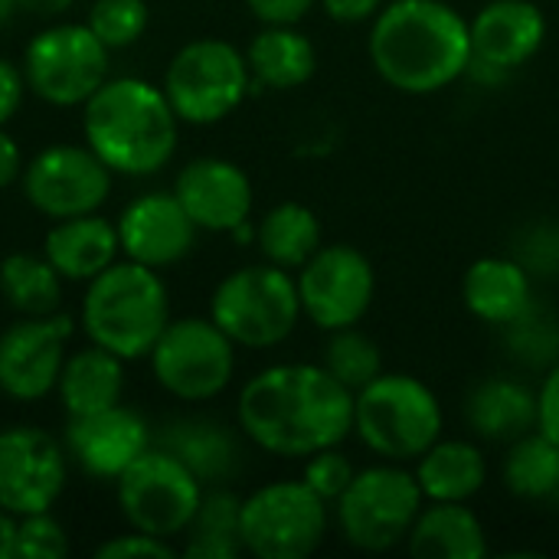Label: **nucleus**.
I'll use <instances>...</instances> for the list:
<instances>
[{
  "instance_id": "1",
  "label": "nucleus",
  "mask_w": 559,
  "mask_h": 559,
  "mask_svg": "<svg viewBox=\"0 0 559 559\" xmlns=\"http://www.w3.org/2000/svg\"><path fill=\"white\" fill-rule=\"evenodd\" d=\"M236 419L262 452L308 459L350 439L354 393L324 364H275L239 390Z\"/></svg>"
},
{
  "instance_id": "2",
  "label": "nucleus",
  "mask_w": 559,
  "mask_h": 559,
  "mask_svg": "<svg viewBox=\"0 0 559 559\" xmlns=\"http://www.w3.org/2000/svg\"><path fill=\"white\" fill-rule=\"evenodd\" d=\"M367 52L390 88L432 95L468 72V20L445 0H390L373 16Z\"/></svg>"
},
{
  "instance_id": "3",
  "label": "nucleus",
  "mask_w": 559,
  "mask_h": 559,
  "mask_svg": "<svg viewBox=\"0 0 559 559\" xmlns=\"http://www.w3.org/2000/svg\"><path fill=\"white\" fill-rule=\"evenodd\" d=\"M177 128L180 118L164 88L134 75L105 79L82 115L88 147L111 174L128 177H147L167 167L177 151Z\"/></svg>"
},
{
  "instance_id": "4",
  "label": "nucleus",
  "mask_w": 559,
  "mask_h": 559,
  "mask_svg": "<svg viewBox=\"0 0 559 559\" xmlns=\"http://www.w3.org/2000/svg\"><path fill=\"white\" fill-rule=\"evenodd\" d=\"M82 324L92 344L121 360L147 357L170 324V298L157 269L141 262H111L88 282Z\"/></svg>"
},
{
  "instance_id": "5",
  "label": "nucleus",
  "mask_w": 559,
  "mask_h": 559,
  "mask_svg": "<svg viewBox=\"0 0 559 559\" xmlns=\"http://www.w3.org/2000/svg\"><path fill=\"white\" fill-rule=\"evenodd\" d=\"M445 413L429 383L413 373H380L354 393V436L380 462L409 465L442 439Z\"/></svg>"
},
{
  "instance_id": "6",
  "label": "nucleus",
  "mask_w": 559,
  "mask_h": 559,
  "mask_svg": "<svg viewBox=\"0 0 559 559\" xmlns=\"http://www.w3.org/2000/svg\"><path fill=\"white\" fill-rule=\"evenodd\" d=\"M210 318L226 331L236 347H278L295 334L298 321L305 318L298 278L272 262L242 265L216 285L210 298Z\"/></svg>"
},
{
  "instance_id": "7",
  "label": "nucleus",
  "mask_w": 559,
  "mask_h": 559,
  "mask_svg": "<svg viewBox=\"0 0 559 559\" xmlns=\"http://www.w3.org/2000/svg\"><path fill=\"white\" fill-rule=\"evenodd\" d=\"M423 504L416 475L400 462H380L357 468L347 491L334 501V518L354 550L390 554L406 544Z\"/></svg>"
},
{
  "instance_id": "8",
  "label": "nucleus",
  "mask_w": 559,
  "mask_h": 559,
  "mask_svg": "<svg viewBox=\"0 0 559 559\" xmlns=\"http://www.w3.org/2000/svg\"><path fill=\"white\" fill-rule=\"evenodd\" d=\"M164 95L183 124H216L229 118L252 88L246 52L226 39L187 43L164 72Z\"/></svg>"
},
{
  "instance_id": "9",
  "label": "nucleus",
  "mask_w": 559,
  "mask_h": 559,
  "mask_svg": "<svg viewBox=\"0 0 559 559\" xmlns=\"http://www.w3.org/2000/svg\"><path fill=\"white\" fill-rule=\"evenodd\" d=\"M328 501L305 481H272L239 511L242 550L255 559H308L328 534Z\"/></svg>"
},
{
  "instance_id": "10",
  "label": "nucleus",
  "mask_w": 559,
  "mask_h": 559,
  "mask_svg": "<svg viewBox=\"0 0 559 559\" xmlns=\"http://www.w3.org/2000/svg\"><path fill=\"white\" fill-rule=\"evenodd\" d=\"M23 79L49 105H85L108 79V46L88 23H56L39 29L23 52Z\"/></svg>"
},
{
  "instance_id": "11",
  "label": "nucleus",
  "mask_w": 559,
  "mask_h": 559,
  "mask_svg": "<svg viewBox=\"0 0 559 559\" xmlns=\"http://www.w3.org/2000/svg\"><path fill=\"white\" fill-rule=\"evenodd\" d=\"M118 504L134 531L170 540L183 534L203 501L200 478L160 445L138 455L118 478Z\"/></svg>"
},
{
  "instance_id": "12",
  "label": "nucleus",
  "mask_w": 559,
  "mask_h": 559,
  "mask_svg": "<svg viewBox=\"0 0 559 559\" xmlns=\"http://www.w3.org/2000/svg\"><path fill=\"white\" fill-rule=\"evenodd\" d=\"M147 357L157 383L187 403L219 396L236 373V344L213 318L170 321Z\"/></svg>"
},
{
  "instance_id": "13",
  "label": "nucleus",
  "mask_w": 559,
  "mask_h": 559,
  "mask_svg": "<svg viewBox=\"0 0 559 559\" xmlns=\"http://www.w3.org/2000/svg\"><path fill=\"white\" fill-rule=\"evenodd\" d=\"M298 298L305 318L321 331L354 328L367 318L377 298L373 262L347 242L321 246L298 269Z\"/></svg>"
},
{
  "instance_id": "14",
  "label": "nucleus",
  "mask_w": 559,
  "mask_h": 559,
  "mask_svg": "<svg viewBox=\"0 0 559 559\" xmlns=\"http://www.w3.org/2000/svg\"><path fill=\"white\" fill-rule=\"evenodd\" d=\"M108 193L111 170L88 144H52L23 167V197L49 219L98 213Z\"/></svg>"
},
{
  "instance_id": "15",
  "label": "nucleus",
  "mask_w": 559,
  "mask_h": 559,
  "mask_svg": "<svg viewBox=\"0 0 559 559\" xmlns=\"http://www.w3.org/2000/svg\"><path fill=\"white\" fill-rule=\"evenodd\" d=\"M468 79L498 85L527 66L547 43V16L534 0H488L472 20Z\"/></svg>"
},
{
  "instance_id": "16",
  "label": "nucleus",
  "mask_w": 559,
  "mask_h": 559,
  "mask_svg": "<svg viewBox=\"0 0 559 559\" xmlns=\"http://www.w3.org/2000/svg\"><path fill=\"white\" fill-rule=\"evenodd\" d=\"M66 452L36 426H10L0 432V508L13 518L39 514L56 504L66 488Z\"/></svg>"
},
{
  "instance_id": "17",
  "label": "nucleus",
  "mask_w": 559,
  "mask_h": 559,
  "mask_svg": "<svg viewBox=\"0 0 559 559\" xmlns=\"http://www.w3.org/2000/svg\"><path fill=\"white\" fill-rule=\"evenodd\" d=\"M69 337L72 318L56 311L10 324L0 334V390L20 403L49 396L59 383Z\"/></svg>"
},
{
  "instance_id": "18",
  "label": "nucleus",
  "mask_w": 559,
  "mask_h": 559,
  "mask_svg": "<svg viewBox=\"0 0 559 559\" xmlns=\"http://www.w3.org/2000/svg\"><path fill=\"white\" fill-rule=\"evenodd\" d=\"M115 226L121 252L147 269H164L187 259L200 233L174 190H157L131 200Z\"/></svg>"
},
{
  "instance_id": "19",
  "label": "nucleus",
  "mask_w": 559,
  "mask_h": 559,
  "mask_svg": "<svg viewBox=\"0 0 559 559\" xmlns=\"http://www.w3.org/2000/svg\"><path fill=\"white\" fill-rule=\"evenodd\" d=\"M177 200L206 233H233L252 216V180L249 174L226 157H197L183 164L174 183Z\"/></svg>"
},
{
  "instance_id": "20",
  "label": "nucleus",
  "mask_w": 559,
  "mask_h": 559,
  "mask_svg": "<svg viewBox=\"0 0 559 559\" xmlns=\"http://www.w3.org/2000/svg\"><path fill=\"white\" fill-rule=\"evenodd\" d=\"M66 445L82 472L115 481L138 455L154 445V436L134 409L118 403L92 416H69Z\"/></svg>"
},
{
  "instance_id": "21",
  "label": "nucleus",
  "mask_w": 559,
  "mask_h": 559,
  "mask_svg": "<svg viewBox=\"0 0 559 559\" xmlns=\"http://www.w3.org/2000/svg\"><path fill=\"white\" fill-rule=\"evenodd\" d=\"M462 298L478 321L508 328L534 305V275L514 255H485L468 265Z\"/></svg>"
},
{
  "instance_id": "22",
  "label": "nucleus",
  "mask_w": 559,
  "mask_h": 559,
  "mask_svg": "<svg viewBox=\"0 0 559 559\" xmlns=\"http://www.w3.org/2000/svg\"><path fill=\"white\" fill-rule=\"evenodd\" d=\"M118 249V226L98 213L56 219L43 239V255L69 282H92L115 262Z\"/></svg>"
},
{
  "instance_id": "23",
  "label": "nucleus",
  "mask_w": 559,
  "mask_h": 559,
  "mask_svg": "<svg viewBox=\"0 0 559 559\" xmlns=\"http://www.w3.org/2000/svg\"><path fill=\"white\" fill-rule=\"evenodd\" d=\"M157 445L180 459L200 485H223L239 475L242 468V445L239 439L213 419H177L157 432Z\"/></svg>"
},
{
  "instance_id": "24",
  "label": "nucleus",
  "mask_w": 559,
  "mask_h": 559,
  "mask_svg": "<svg viewBox=\"0 0 559 559\" xmlns=\"http://www.w3.org/2000/svg\"><path fill=\"white\" fill-rule=\"evenodd\" d=\"M406 550L416 559H481L488 557V534L465 501H426Z\"/></svg>"
},
{
  "instance_id": "25",
  "label": "nucleus",
  "mask_w": 559,
  "mask_h": 559,
  "mask_svg": "<svg viewBox=\"0 0 559 559\" xmlns=\"http://www.w3.org/2000/svg\"><path fill=\"white\" fill-rule=\"evenodd\" d=\"M465 423L478 439L514 442L537 429V390L511 377L481 380L465 400Z\"/></svg>"
},
{
  "instance_id": "26",
  "label": "nucleus",
  "mask_w": 559,
  "mask_h": 559,
  "mask_svg": "<svg viewBox=\"0 0 559 559\" xmlns=\"http://www.w3.org/2000/svg\"><path fill=\"white\" fill-rule=\"evenodd\" d=\"M246 62L252 72V85L288 92L311 82V75L318 72V49L298 29V23H265L252 36Z\"/></svg>"
},
{
  "instance_id": "27",
  "label": "nucleus",
  "mask_w": 559,
  "mask_h": 559,
  "mask_svg": "<svg viewBox=\"0 0 559 559\" xmlns=\"http://www.w3.org/2000/svg\"><path fill=\"white\" fill-rule=\"evenodd\" d=\"M426 501H472L488 485V459L472 439H439L413 462Z\"/></svg>"
},
{
  "instance_id": "28",
  "label": "nucleus",
  "mask_w": 559,
  "mask_h": 559,
  "mask_svg": "<svg viewBox=\"0 0 559 559\" xmlns=\"http://www.w3.org/2000/svg\"><path fill=\"white\" fill-rule=\"evenodd\" d=\"M56 390L69 416H92L118 406L124 393V360L98 344L82 347L66 357Z\"/></svg>"
},
{
  "instance_id": "29",
  "label": "nucleus",
  "mask_w": 559,
  "mask_h": 559,
  "mask_svg": "<svg viewBox=\"0 0 559 559\" xmlns=\"http://www.w3.org/2000/svg\"><path fill=\"white\" fill-rule=\"evenodd\" d=\"M255 246L265 255V262L288 269V272H298L324 246L321 219L311 206L285 200L259 219Z\"/></svg>"
},
{
  "instance_id": "30",
  "label": "nucleus",
  "mask_w": 559,
  "mask_h": 559,
  "mask_svg": "<svg viewBox=\"0 0 559 559\" xmlns=\"http://www.w3.org/2000/svg\"><path fill=\"white\" fill-rule=\"evenodd\" d=\"M501 478L504 488L521 501H557L559 445L540 429L508 442Z\"/></svg>"
},
{
  "instance_id": "31",
  "label": "nucleus",
  "mask_w": 559,
  "mask_h": 559,
  "mask_svg": "<svg viewBox=\"0 0 559 559\" xmlns=\"http://www.w3.org/2000/svg\"><path fill=\"white\" fill-rule=\"evenodd\" d=\"M0 292L23 318L52 314L62 301V275L46 255L13 252L0 262Z\"/></svg>"
},
{
  "instance_id": "32",
  "label": "nucleus",
  "mask_w": 559,
  "mask_h": 559,
  "mask_svg": "<svg viewBox=\"0 0 559 559\" xmlns=\"http://www.w3.org/2000/svg\"><path fill=\"white\" fill-rule=\"evenodd\" d=\"M239 511L242 501L233 491H203V501L190 521L187 534V547L183 554L190 559H236L242 550V537H239Z\"/></svg>"
},
{
  "instance_id": "33",
  "label": "nucleus",
  "mask_w": 559,
  "mask_h": 559,
  "mask_svg": "<svg viewBox=\"0 0 559 559\" xmlns=\"http://www.w3.org/2000/svg\"><path fill=\"white\" fill-rule=\"evenodd\" d=\"M321 364L334 380H341L350 393H360L367 383H373L383 373V354L373 337L354 328L328 331V344L321 354Z\"/></svg>"
},
{
  "instance_id": "34",
  "label": "nucleus",
  "mask_w": 559,
  "mask_h": 559,
  "mask_svg": "<svg viewBox=\"0 0 559 559\" xmlns=\"http://www.w3.org/2000/svg\"><path fill=\"white\" fill-rule=\"evenodd\" d=\"M85 23L108 49H124L144 36L151 10L144 0H95Z\"/></svg>"
},
{
  "instance_id": "35",
  "label": "nucleus",
  "mask_w": 559,
  "mask_h": 559,
  "mask_svg": "<svg viewBox=\"0 0 559 559\" xmlns=\"http://www.w3.org/2000/svg\"><path fill=\"white\" fill-rule=\"evenodd\" d=\"M66 554H69V537L49 511L16 518L13 559H62Z\"/></svg>"
},
{
  "instance_id": "36",
  "label": "nucleus",
  "mask_w": 559,
  "mask_h": 559,
  "mask_svg": "<svg viewBox=\"0 0 559 559\" xmlns=\"http://www.w3.org/2000/svg\"><path fill=\"white\" fill-rule=\"evenodd\" d=\"M357 475V465L341 452V445H331V449H321L314 455L305 459V475L301 481L334 508V501L347 491V485L354 481Z\"/></svg>"
},
{
  "instance_id": "37",
  "label": "nucleus",
  "mask_w": 559,
  "mask_h": 559,
  "mask_svg": "<svg viewBox=\"0 0 559 559\" xmlns=\"http://www.w3.org/2000/svg\"><path fill=\"white\" fill-rule=\"evenodd\" d=\"M531 275H557L559 272V223H537L518 239L514 255Z\"/></svg>"
},
{
  "instance_id": "38",
  "label": "nucleus",
  "mask_w": 559,
  "mask_h": 559,
  "mask_svg": "<svg viewBox=\"0 0 559 559\" xmlns=\"http://www.w3.org/2000/svg\"><path fill=\"white\" fill-rule=\"evenodd\" d=\"M98 559H131V557H157V559H170L177 557V550L154 537V534H144V531H134V534H121V537H111L105 540L98 550H95Z\"/></svg>"
},
{
  "instance_id": "39",
  "label": "nucleus",
  "mask_w": 559,
  "mask_h": 559,
  "mask_svg": "<svg viewBox=\"0 0 559 559\" xmlns=\"http://www.w3.org/2000/svg\"><path fill=\"white\" fill-rule=\"evenodd\" d=\"M537 429L559 445V360L550 364L537 386Z\"/></svg>"
},
{
  "instance_id": "40",
  "label": "nucleus",
  "mask_w": 559,
  "mask_h": 559,
  "mask_svg": "<svg viewBox=\"0 0 559 559\" xmlns=\"http://www.w3.org/2000/svg\"><path fill=\"white\" fill-rule=\"evenodd\" d=\"M314 3L321 0H246L252 16L262 23H301L314 10Z\"/></svg>"
},
{
  "instance_id": "41",
  "label": "nucleus",
  "mask_w": 559,
  "mask_h": 559,
  "mask_svg": "<svg viewBox=\"0 0 559 559\" xmlns=\"http://www.w3.org/2000/svg\"><path fill=\"white\" fill-rule=\"evenodd\" d=\"M23 92H26L23 69L0 56V124H7V121L20 111Z\"/></svg>"
},
{
  "instance_id": "42",
  "label": "nucleus",
  "mask_w": 559,
  "mask_h": 559,
  "mask_svg": "<svg viewBox=\"0 0 559 559\" xmlns=\"http://www.w3.org/2000/svg\"><path fill=\"white\" fill-rule=\"evenodd\" d=\"M321 3L334 23H347V26L367 23L383 10V0H321Z\"/></svg>"
},
{
  "instance_id": "43",
  "label": "nucleus",
  "mask_w": 559,
  "mask_h": 559,
  "mask_svg": "<svg viewBox=\"0 0 559 559\" xmlns=\"http://www.w3.org/2000/svg\"><path fill=\"white\" fill-rule=\"evenodd\" d=\"M16 177H23V154H20V144L0 124V190L10 187Z\"/></svg>"
},
{
  "instance_id": "44",
  "label": "nucleus",
  "mask_w": 559,
  "mask_h": 559,
  "mask_svg": "<svg viewBox=\"0 0 559 559\" xmlns=\"http://www.w3.org/2000/svg\"><path fill=\"white\" fill-rule=\"evenodd\" d=\"M13 3H16V10H29L36 16H56L72 7V0H13Z\"/></svg>"
},
{
  "instance_id": "45",
  "label": "nucleus",
  "mask_w": 559,
  "mask_h": 559,
  "mask_svg": "<svg viewBox=\"0 0 559 559\" xmlns=\"http://www.w3.org/2000/svg\"><path fill=\"white\" fill-rule=\"evenodd\" d=\"M13 544H16V518L0 508V559H13Z\"/></svg>"
},
{
  "instance_id": "46",
  "label": "nucleus",
  "mask_w": 559,
  "mask_h": 559,
  "mask_svg": "<svg viewBox=\"0 0 559 559\" xmlns=\"http://www.w3.org/2000/svg\"><path fill=\"white\" fill-rule=\"evenodd\" d=\"M13 10H16V3H13V0H0V26L13 16Z\"/></svg>"
}]
</instances>
